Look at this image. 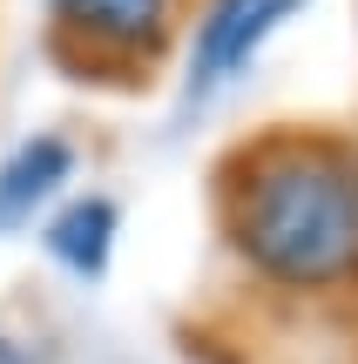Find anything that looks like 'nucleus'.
Wrapping results in <instances>:
<instances>
[{
    "label": "nucleus",
    "instance_id": "obj_1",
    "mask_svg": "<svg viewBox=\"0 0 358 364\" xmlns=\"http://www.w3.org/2000/svg\"><path fill=\"white\" fill-rule=\"evenodd\" d=\"M230 243L264 277L298 290L358 270V149L325 135H278L230 189Z\"/></svg>",
    "mask_w": 358,
    "mask_h": 364
},
{
    "label": "nucleus",
    "instance_id": "obj_2",
    "mask_svg": "<svg viewBox=\"0 0 358 364\" xmlns=\"http://www.w3.org/2000/svg\"><path fill=\"white\" fill-rule=\"evenodd\" d=\"M305 0H216L196 27V61H189V95L183 102H203L216 81H230L270 34H278Z\"/></svg>",
    "mask_w": 358,
    "mask_h": 364
},
{
    "label": "nucleus",
    "instance_id": "obj_3",
    "mask_svg": "<svg viewBox=\"0 0 358 364\" xmlns=\"http://www.w3.org/2000/svg\"><path fill=\"white\" fill-rule=\"evenodd\" d=\"M61 34L108 54H156L169 41V0H54Z\"/></svg>",
    "mask_w": 358,
    "mask_h": 364
},
{
    "label": "nucleus",
    "instance_id": "obj_4",
    "mask_svg": "<svg viewBox=\"0 0 358 364\" xmlns=\"http://www.w3.org/2000/svg\"><path fill=\"white\" fill-rule=\"evenodd\" d=\"M75 176V149L61 135H34L0 162V236H14L21 223H34V209L48 203L61 182Z\"/></svg>",
    "mask_w": 358,
    "mask_h": 364
},
{
    "label": "nucleus",
    "instance_id": "obj_5",
    "mask_svg": "<svg viewBox=\"0 0 358 364\" xmlns=\"http://www.w3.org/2000/svg\"><path fill=\"white\" fill-rule=\"evenodd\" d=\"M115 230H122V216H115V203L108 196H81V203H68L61 216L48 223V257L61 263V270H75V277H102L108 270V257H115Z\"/></svg>",
    "mask_w": 358,
    "mask_h": 364
},
{
    "label": "nucleus",
    "instance_id": "obj_6",
    "mask_svg": "<svg viewBox=\"0 0 358 364\" xmlns=\"http://www.w3.org/2000/svg\"><path fill=\"white\" fill-rule=\"evenodd\" d=\"M0 364H21V351L7 344V331H0Z\"/></svg>",
    "mask_w": 358,
    "mask_h": 364
}]
</instances>
